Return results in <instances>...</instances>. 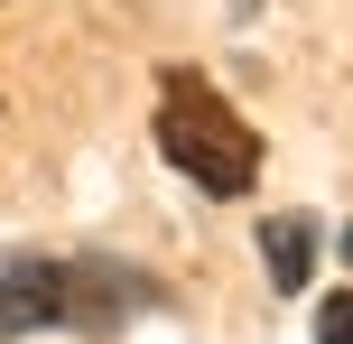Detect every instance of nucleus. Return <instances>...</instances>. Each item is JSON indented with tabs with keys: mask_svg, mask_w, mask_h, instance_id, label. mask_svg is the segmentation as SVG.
Returning <instances> with one entry per match:
<instances>
[{
	"mask_svg": "<svg viewBox=\"0 0 353 344\" xmlns=\"http://www.w3.org/2000/svg\"><path fill=\"white\" fill-rule=\"evenodd\" d=\"M149 130H159V159L186 186H205V196H251V177H261V130H251L195 65H176L159 84V121Z\"/></svg>",
	"mask_w": 353,
	"mask_h": 344,
	"instance_id": "f257e3e1",
	"label": "nucleus"
},
{
	"mask_svg": "<svg viewBox=\"0 0 353 344\" xmlns=\"http://www.w3.org/2000/svg\"><path fill=\"white\" fill-rule=\"evenodd\" d=\"M140 279L103 261H47V252H0V335H47V326H103L140 307Z\"/></svg>",
	"mask_w": 353,
	"mask_h": 344,
	"instance_id": "f03ea898",
	"label": "nucleus"
},
{
	"mask_svg": "<svg viewBox=\"0 0 353 344\" xmlns=\"http://www.w3.org/2000/svg\"><path fill=\"white\" fill-rule=\"evenodd\" d=\"M261 261H270V289L298 298L316 279V214H270L261 223Z\"/></svg>",
	"mask_w": 353,
	"mask_h": 344,
	"instance_id": "7ed1b4c3",
	"label": "nucleus"
},
{
	"mask_svg": "<svg viewBox=\"0 0 353 344\" xmlns=\"http://www.w3.org/2000/svg\"><path fill=\"white\" fill-rule=\"evenodd\" d=\"M316 344H353V289H335L316 307Z\"/></svg>",
	"mask_w": 353,
	"mask_h": 344,
	"instance_id": "20e7f679",
	"label": "nucleus"
},
{
	"mask_svg": "<svg viewBox=\"0 0 353 344\" xmlns=\"http://www.w3.org/2000/svg\"><path fill=\"white\" fill-rule=\"evenodd\" d=\"M335 252H344V270H353V223H344V233H335Z\"/></svg>",
	"mask_w": 353,
	"mask_h": 344,
	"instance_id": "39448f33",
	"label": "nucleus"
}]
</instances>
